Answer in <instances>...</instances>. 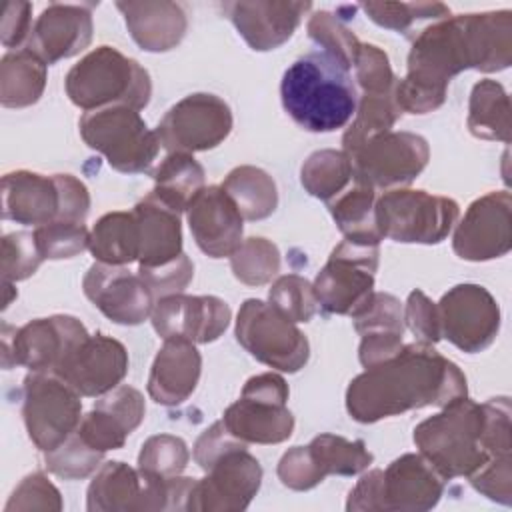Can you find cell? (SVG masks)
I'll return each instance as SVG.
<instances>
[{
  "instance_id": "obj_23",
  "label": "cell",
  "mask_w": 512,
  "mask_h": 512,
  "mask_svg": "<svg viewBox=\"0 0 512 512\" xmlns=\"http://www.w3.org/2000/svg\"><path fill=\"white\" fill-rule=\"evenodd\" d=\"M308 10H312L310 2L252 0L224 4V12L236 26L238 34L252 50L258 52L274 50L290 40Z\"/></svg>"
},
{
  "instance_id": "obj_25",
  "label": "cell",
  "mask_w": 512,
  "mask_h": 512,
  "mask_svg": "<svg viewBox=\"0 0 512 512\" xmlns=\"http://www.w3.org/2000/svg\"><path fill=\"white\" fill-rule=\"evenodd\" d=\"M60 188L56 176L14 170L2 178V218L24 226L58 220Z\"/></svg>"
},
{
  "instance_id": "obj_50",
  "label": "cell",
  "mask_w": 512,
  "mask_h": 512,
  "mask_svg": "<svg viewBox=\"0 0 512 512\" xmlns=\"http://www.w3.org/2000/svg\"><path fill=\"white\" fill-rule=\"evenodd\" d=\"M4 510H62V498L42 472H32L16 486Z\"/></svg>"
},
{
  "instance_id": "obj_59",
  "label": "cell",
  "mask_w": 512,
  "mask_h": 512,
  "mask_svg": "<svg viewBox=\"0 0 512 512\" xmlns=\"http://www.w3.org/2000/svg\"><path fill=\"white\" fill-rule=\"evenodd\" d=\"M382 478L384 472L374 468L360 476L356 486L348 494V512H384L382 508Z\"/></svg>"
},
{
  "instance_id": "obj_48",
  "label": "cell",
  "mask_w": 512,
  "mask_h": 512,
  "mask_svg": "<svg viewBox=\"0 0 512 512\" xmlns=\"http://www.w3.org/2000/svg\"><path fill=\"white\" fill-rule=\"evenodd\" d=\"M362 94H386L394 92L398 78L392 72L390 60L376 44H360L352 64Z\"/></svg>"
},
{
  "instance_id": "obj_38",
  "label": "cell",
  "mask_w": 512,
  "mask_h": 512,
  "mask_svg": "<svg viewBox=\"0 0 512 512\" xmlns=\"http://www.w3.org/2000/svg\"><path fill=\"white\" fill-rule=\"evenodd\" d=\"M308 452L324 478L328 474L356 476L374 460L372 452L362 440H346L344 436L336 434H320L312 438Z\"/></svg>"
},
{
  "instance_id": "obj_3",
  "label": "cell",
  "mask_w": 512,
  "mask_h": 512,
  "mask_svg": "<svg viewBox=\"0 0 512 512\" xmlns=\"http://www.w3.org/2000/svg\"><path fill=\"white\" fill-rule=\"evenodd\" d=\"M470 68L464 16H448L422 28L408 54V72L396 82L394 98L402 112L426 114L446 100L450 80Z\"/></svg>"
},
{
  "instance_id": "obj_18",
  "label": "cell",
  "mask_w": 512,
  "mask_h": 512,
  "mask_svg": "<svg viewBox=\"0 0 512 512\" xmlns=\"http://www.w3.org/2000/svg\"><path fill=\"white\" fill-rule=\"evenodd\" d=\"M82 288L86 298L106 318L124 326L144 322L156 304L140 274L130 272L126 266L94 262L82 280Z\"/></svg>"
},
{
  "instance_id": "obj_42",
  "label": "cell",
  "mask_w": 512,
  "mask_h": 512,
  "mask_svg": "<svg viewBox=\"0 0 512 512\" xmlns=\"http://www.w3.org/2000/svg\"><path fill=\"white\" fill-rule=\"evenodd\" d=\"M102 456V452L90 448L74 430L58 448L44 452V464L48 472L64 480H78L90 476L100 466Z\"/></svg>"
},
{
  "instance_id": "obj_35",
  "label": "cell",
  "mask_w": 512,
  "mask_h": 512,
  "mask_svg": "<svg viewBox=\"0 0 512 512\" xmlns=\"http://www.w3.org/2000/svg\"><path fill=\"white\" fill-rule=\"evenodd\" d=\"M224 192L234 200L244 220H264L278 206V190L274 178L256 166H238L228 172L222 182Z\"/></svg>"
},
{
  "instance_id": "obj_53",
  "label": "cell",
  "mask_w": 512,
  "mask_h": 512,
  "mask_svg": "<svg viewBox=\"0 0 512 512\" xmlns=\"http://www.w3.org/2000/svg\"><path fill=\"white\" fill-rule=\"evenodd\" d=\"M404 326H408L418 342L424 344H436L442 338L438 308L422 290H412L408 294L404 306Z\"/></svg>"
},
{
  "instance_id": "obj_55",
  "label": "cell",
  "mask_w": 512,
  "mask_h": 512,
  "mask_svg": "<svg viewBox=\"0 0 512 512\" xmlns=\"http://www.w3.org/2000/svg\"><path fill=\"white\" fill-rule=\"evenodd\" d=\"M276 472L280 482L292 490H310L324 480L308 452V446H294L284 452Z\"/></svg>"
},
{
  "instance_id": "obj_40",
  "label": "cell",
  "mask_w": 512,
  "mask_h": 512,
  "mask_svg": "<svg viewBox=\"0 0 512 512\" xmlns=\"http://www.w3.org/2000/svg\"><path fill=\"white\" fill-rule=\"evenodd\" d=\"M230 266L236 280L242 284L262 286L280 272V250L274 242L252 236L242 240V244L230 256Z\"/></svg>"
},
{
  "instance_id": "obj_10",
  "label": "cell",
  "mask_w": 512,
  "mask_h": 512,
  "mask_svg": "<svg viewBox=\"0 0 512 512\" xmlns=\"http://www.w3.org/2000/svg\"><path fill=\"white\" fill-rule=\"evenodd\" d=\"M380 244L342 240L314 278L318 306L330 314L352 316L374 292Z\"/></svg>"
},
{
  "instance_id": "obj_11",
  "label": "cell",
  "mask_w": 512,
  "mask_h": 512,
  "mask_svg": "<svg viewBox=\"0 0 512 512\" xmlns=\"http://www.w3.org/2000/svg\"><path fill=\"white\" fill-rule=\"evenodd\" d=\"M22 418L34 446L50 452L78 428L80 394L56 372H32L24 378Z\"/></svg>"
},
{
  "instance_id": "obj_34",
  "label": "cell",
  "mask_w": 512,
  "mask_h": 512,
  "mask_svg": "<svg viewBox=\"0 0 512 512\" xmlns=\"http://www.w3.org/2000/svg\"><path fill=\"white\" fill-rule=\"evenodd\" d=\"M150 176L152 192L178 214L186 212L192 198L204 188V168L186 152H168Z\"/></svg>"
},
{
  "instance_id": "obj_20",
  "label": "cell",
  "mask_w": 512,
  "mask_h": 512,
  "mask_svg": "<svg viewBox=\"0 0 512 512\" xmlns=\"http://www.w3.org/2000/svg\"><path fill=\"white\" fill-rule=\"evenodd\" d=\"M128 372V352L106 334H88L56 370L80 396L98 398L116 388Z\"/></svg>"
},
{
  "instance_id": "obj_49",
  "label": "cell",
  "mask_w": 512,
  "mask_h": 512,
  "mask_svg": "<svg viewBox=\"0 0 512 512\" xmlns=\"http://www.w3.org/2000/svg\"><path fill=\"white\" fill-rule=\"evenodd\" d=\"M76 434L96 452L106 454L108 450H118L128 438V430L110 412L94 406L86 416H82Z\"/></svg>"
},
{
  "instance_id": "obj_21",
  "label": "cell",
  "mask_w": 512,
  "mask_h": 512,
  "mask_svg": "<svg viewBox=\"0 0 512 512\" xmlns=\"http://www.w3.org/2000/svg\"><path fill=\"white\" fill-rule=\"evenodd\" d=\"M196 246L210 258H230L242 244L244 218L222 186H204L186 208Z\"/></svg>"
},
{
  "instance_id": "obj_51",
  "label": "cell",
  "mask_w": 512,
  "mask_h": 512,
  "mask_svg": "<svg viewBox=\"0 0 512 512\" xmlns=\"http://www.w3.org/2000/svg\"><path fill=\"white\" fill-rule=\"evenodd\" d=\"M140 278L146 282L150 292L154 294L156 300L172 294H182L186 286L190 284L194 276V264L192 260L182 252L176 260L154 266V268H140L138 266Z\"/></svg>"
},
{
  "instance_id": "obj_22",
  "label": "cell",
  "mask_w": 512,
  "mask_h": 512,
  "mask_svg": "<svg viewBox=\"0 0 512 512\" xmlns=\"http://www.w3.org/2000/svg\"><path fill=\"white\" fill-rule=\"evenodd\" d=\"M92 40V4H50L36 18L30 40L32 50L48 66L72 58Z\"/></svg>"
},
{
  "instance_id": "obj_1",
  "label": "cell",
  "mask_w": 512,
  "mask_h": 512,
  "mask_svg": "<svg viewBox=\"0 0 512 512\" xmlns=\"http://www.w3.org/2000/svg\"><path fill=\"white\" fill-rule=\"evenodd\" d=\"M466 394V376L452 360L432 344L412 342L348 384L346 410L356 422L372 424L414 408H442Z\"/></svg>"
},
{
  "instance_id": "obj_54",
  "label": "cell",
  "mask_w": 512,
  "mask_h": 512,
  "mask_svg": "<svg viewBox=\"0 0 512 512\" xmlns=\"http://www.w3.org/2000/svg\"><path fill=\"white\" fill-rule=\"evenodd\" d=\"M94 406L116 416L130 434L140 426V422L144 420V412H146L144 396L140 394V390H136L128 384H118L110 392L98 396Z\"/></svg>"
},
{
  "instance_id": "obj_27",
  "label": "cell",
  "mask_w": 512,
  "mask_h": 512,
  "mask_svg": "<svg viewBox=\"0 0 512 512\" xmlns=\"http://www.w3.org/2000/svg\"><path fill=\"white\" fill-rule=\"evenodd\" d=\"M134 42L146 52H168L176 48L188 28L186 12L168 0L116 2Z\"/></svg>"
},
{
  "instance_id": "obj_45",
  "label": "cell",
  "mask_w": 512,
  "mask_h": 512,
  "mask_svg": "<svg viewBox=\"0 0 512 512\" xmlns=\"http://www.w3.org/2000/svg\"><path fill=\"white\" fill-rule=\"evenodd\" d=\"M306 28H308L310 40L320 50H326V52L338 56L340 60L348 62L352 68L362 42L352 34V30H348L344 26V22L336 14H332L328 10L314 12L310 16Z\"/></svg>"
},
{
  "instance_id": "obj_57",
  "label": "cell",
  "mask_w": 512,
  "mask_h": 512,
  "mask_svg": "<svg viewBox=\"0 0 512 512\" xmlns=\"http://www.w3.org/2000/svg\"><path fill=\"white\" fill-rule=\"evenodd\" d=\"M238 446H248V444H244L242 440L232 436L228 432V428L224 426V422L218 420L198 436L194 450H192V458L206 472L214 460H218L224 452L238 448Z\"/></svg>"
},
{
  "instance_id": "obj_15",
  "label": "cell",
  "mask_w": 512,
  "mask_h": 512,
  "mask_svg": "<svg viewBox=\"0 0 512 512\" xmlns=\"http://www.w3.org/2000/svg\"><path fill=\"white\" fill-rule=\"evenodd\" d=\"M440 334L468 354L486 350L500 330V308L494 296L480 284H458L440 302Z\"/></svg>"
},
{
  "instance_id": "obj_17",
  "label": "cell",
  "mask_w": 512,
  "mask_h": 512,
  "mask_svg": "<svg viewBox=\"0 0 512 512\" xmlns=\"http://www.w3.org/2000/svg\"><path fill=\"white\" fill-rule=\"evenodd\" d=\"M452 248L458 258L484 262L512 248V196L508 190L476 198L454 226Z\"/></svg>"
},
{
  "instance_id": "obj_44",
  "label": "cell",
  "mask_w": 512,
  "mask_h": 512,
  "mask_svg": "<svg viewBox=\"0 0 512 512\" xmlns=\"http://www.w3.org/2000/svg\"><path fill=\"white\" fill-rule=\"evenodd\" d=\"M32 232L44 260H62L78 256L90 244V230L78 222L54 220L36 226Z\"/></svg>"
},
{
  "instance_id": "obj_60",
  "label": "cell",
  "mask_w": 512,
  "mask_h": 512,
  "mask_svg": "<svg viewBox=\"0 0 512 512\" xmlns=\"http://www.w3.org/2000/svg\"><path fill=\"white\" fill-rule=\"evenodd\" d=\"M402 346H404L402 334H394V332L364 334L362 342H360V350H358L360 364L364 368L380 364V362L392 358L394 354H398Z\"/></svg>"
},
{
  "instance_id": "obj_5",
  "label": "cell",
  "mask_w": 512,
  "mask_h": 512,
  "mask_svg": "<svg viewBox=\"0 0 512 512\" xmlns=\"http://www.w3.org/2000/svg\"><path fill=\"white\" fill-rule=\"evenodd\" d=\"M484 410L468 396L456 398L414 428V444L448 478L472 476L488 462L482 444Z\"/></svg>"
},
{
  "instance_id": "obj_33",
  "label": "cell",
  "mask_w": 512,
  "mask_h": 512,
  "mask_svg": "<svg viewBox=\"0 0 512 512\" xmlns=\"http://www.w3.org/2000/svg\"><path fill=\"white\" fill-rule=\"evenodd\" d=\"M466 126L476 138L510 142V98L500 82L484 78L474 84Z\"/></svg>"
},
{
  "instance_id": "obj_6",
  "label": "cell",
  "mask_w": 512,
  "mask_h": 512,
  "mask_svg": "<svg viewBox=\"0 0 512 512\" xmlns=\"http://www.w3.org/2000/svg\"><path fill=\"white\" fill-rule=\"evenodd\" d=\"M78 128L82 140L122 174L146 172L160 150L156 132L146 126L138 110L128 106L84 112Z\"/></svg>"
},
{
  "instance_id": "obj_58",
  "label": "cell",
  "mask_w": 512,
  "mask_h": 512,
  "mask_svg": "<svg viewBox=\"0 0 512 512\" xmlns=\"http://www.w3.org/2000/svg\"><path fill=\"white\" fill-rule=\"evenodd\" d=\"M60 188V214L58 220L84 224L90 212V192L82 180L72 174H54Z\"/></svg>"
},
{
  "instance_id": "obj_16",
  "label": "cell",
  "mask_w": 512,
  "mask_h": 512,
  "mask_svg": "<svg viewBox=\"0 0 512 512\" xmlns=\"http://www.w3.org/2000/svg\"><path fill=\"white\" fill-rule=\"evenodd\" d=\"M246 448H232L212 462L206 478L194 482L186 510L236 512L248 508L260 488L262 466Z\"/></svg>"
},
{
  "instance_id": "obj_30",
  "label": "cell",
  "mask_w": 512,
  "mask_h": 512,
  "mask_svg": "<svg viewBox=\"0 0 512 512\" xmlns=\"http://www.w3.org/2000/svg\"><path fill=\"white\" fill-rule=\"evenodd\" d=\"M376 190L354 176V180L326 202L330 216L346 240L380 244L382 234L376 224Z\"/></svg>"
},
{
  "instance_id": "obj_46",
  "label": "cell",
  "mask_w": 512,
  "mask_h": 512,
  "mask_svg": "<svg viewBox=\"0 0 512 512\" xmlns=\"http://www.w3.org/2000/svg\"><path fill=\"white\" fill-rule=\"evenodd\" d=\"M352 320L360 336L378 332L404 334V308L396 296L386 292H372L366 304L352 314Z\"/></svg>"
},
{
  "instance_id": "obj_7",
  "label": "cell",
  "mask_w": 512,
  "mask_h": 512,
  "mask_svg": "<svg viewBox=\"0 0 512 512\" xmlns=\"http://www.w3.org/2000/svg\"><path fill=\"white\" fill-rule=\"evenodd\" d=\"M460 216V206L426 190L396 188L376 198V224L382 238L402 244H438Z\"/></svg>"
},
{
  "instance_id": "obj_32",
  "label": "cell",
  "mask_w": 512,
  "mask_h": 512,
  "mask_svg": "<svg viewBox=\"0 0 512 512\" xmlns=\"http://www.w3.org/2000/svg\"><path fill=\"white\" fill-rule=\"evenodd\" d=\"M88 250L102 264L126 266L138 260L140 236L134 212L116 210L104 214L90 230Z\"/></svg>"
},
{
  "instance_id": "obj_52",
  "label": "cell",
  "mask_w": 512,
  "mask_h": 512,
  "mask_svg": "<svg viewBox=\"0 0 512 512\" xmlns=\"http://www.w3.org/2000/svg\"><path fill=\"white\" fill-rule=\"evenodd\" d=\"M468 480L492 502L504 506L512 504V456L490 458L472 476H468Z\"/></svg>"
},
{
  "instance_id": "obj_39",
  "label": "cell",
  "mask_w": 512,
  "mask_h": 512,
  "mask_svg": "<svg viewBox=\"0 0 512 512\" xmlns=\"http://www.w3.org/2000/svg\"><path fill=\"white\" fill-rule=\"evenodd\" d=\"M368 18L398 34H408L418 22H438L450 16L442 2H366L360 6Z\"/></svg>"
},
{
  "instance_id": "obj_4",
  "label": "cell",
  "mask_w": 512,
  "mask_h": 512,
  "mask_svg": "<svg viewBox=\"0 0 512 512\" xmlns=\"http://www.w3.org/2000/svg\"><path fill=\"white\" fill-rule=\"evenodd\" d=\"M64 90L70 102L84 112L108 106L142 110L150 102L152 82L148 70L134 58L104 44L68 70Z\"/></svg>"
},
{
  "instance_id": "obj_56",
  "label": "cell",
  "mask_w": 512,
  "mask_h": 512,
  "mask_svg": "<svg viewBox=\"0 0 512 512\" xmlns=\"http://www.w3.org/2000/svg\"><path fill=\"white\" fill-rule=\"evenodd\" d=\"M32 4L30 2H4L0 18L2 44L10 50H20L28 44L32 34Z\"/></svg>"
},
{
  "instance_id": "obj_13",
  "label": "cell",
  "mask_w": 512,
  "mask_h": 512,
  "mask_svg": "<svg viewBox=\"0 0 512 512\" xmlns=\"http://www.w3.org/2000/svg\"><path fill=\"white\" fill-rule=\"evenodd\" d=\"M354 176L374 190L406 188L430 160L426 138L414 132H384L348 154Z\"/></svg>"
},
{
  "instance_id": "obj_19",
  "label": "cell",
  "mask_w": 512,
  "mask_h": 512,
  "mask_svg": "<svg viewBox=\"0 0 512 512\" xmlns=\"http://www.w3.org/2000/svg\"><path fill=\"white\" fill-rule=\"evenodd\" d=\"M232 318L230 306L218 296L172 294L156 300L150 314L152 326L162 340L186 338L208 344L218 340Z\"/></svg>"
},
{
  "instance_id": "obj_24",
  "label": "cell",
  "mask_w": 512,
  "mask_h": 512,
  "mask_svg": "<svg viewBox=\"0 0 512 512\" xmlns=\"http://www.w3.org/2000/svg\"><path fill=\"white\" fill-rule=\"evenodd\" d=\"M382 472L384 512H424L434 508L444 492L446 478L420 452L396 458Z\"/></svg>"
},
{
  "instance_id": "obj_41",
  "label": "cell",
  "mask_w": 512,
  "mask_h": 512,
  "mask_svg": "<svg viewBox=\"0 0 512 512\" xmlns=\"http://www.w3.org/2000/svg\"><path fill=\"white\" fill-rule=\"evenodd\" d=\"M188 460L190 452L182 438L172 434H156L142 444L138 454V470L158 478H174L182 474Z\"/></svg>"
},
{
  "instance_id": "obj_36",
  "label": "cell",
  "mask_w": 512,
  "mask_h": 512,
  "mask_svg": "<svg viewBox=\"0 0 512 512\" xmlns=\"http://www.w3.org/2000/svg\"><path fill=\"white\" fill-rule=\"evenodd\" d=\"M352 180V160L344 150H316L300 168V182L304 190L324 202L340 194Z\"/></svg>"
},
{
  "instance_id": "obj_37",
  "label": "cell",
  "mask_w": 512,
  "mask_h": 512,
  "mask_svg": "<svg viewBox=\"0 0 512 512\" xmlns=\"http://www.w3.org/2000/svg\"><path fill=\"white\" fill-rule=\"evenodd\" d=\"M400 116H402V110L396 104L394 92L362 94L358 98L352 124L346 128L342 136V150L346 154H352L370 138L388 132Z\"/></svg>"
},
{
  "instance_id": "obj_12",
  "label": "cell",
  "mask_w": 512,
  "mask_h": 512,
  "mask_svg": "<svg viewBox=\"0 0 512 512\" xmlns=\"http://www.w3.org/2000/svg\"><path fill=\"white\" fill-rule=\"evenodd\" d=\"M88 336L84 324L66 314L36 318L20 328L2 324V366L32 372H56L68 354Z\"/></svg>"
},
{
  "instance_id": "obj_47",
  "label": "cell",
  "mask_w": 512,
  "mask_h": 512,
  "mask_svg": "<svg viewBox=\"0 0 512 512\" xmlns=\"http://www.w3.org/2000/svg\"><path fill=\"white\" fill-rule=\"evenodd\" d=\"M34 232H12L2 238V280L18 282L32 276L42 264Z\"/></svg>"
},
{
  "instance_id": "obj_8",
  "label": "cell",
  "mask_w": 512,
  "mask_h": 512,
  "mask_svg": "<svg viewBox=\"0 0 512 512\" xmlns=\"http://www.w3.org/2000/svg\"><path fill=\"white\" fill-rule=\"evenodd\" d=\"M288 394V384L280 374L252 376L240 398L226 408L222 422L244 444H280L294 430V416L286 408Z\"/></svg>"
},
{
  "instance_id": "obj_26",
  "label": "cell",
  "mask_w": 512,
  "mask_h": 512,
  "mask_svg": "<svg viewBox=\"0 0 512 512\" xmlns=\"http://www.w3.org/2000/svg\"><path fill=\"white\" fill-rule=\"evenodd\" d=\"M200 368L202 356L194 342L186 338L164 340L150 368L148 396L162 406L182 404L196 390Z\"/></svg>"
},
{
  "instance_id": "obj_61",
  "label": "cell",
  "mask_w": 512,
  "mask_h": 512,
  "mask_svg": "<svg viewBox=\"0 0 512 512\" xmlns=\"http://www.w3.org/2000/svg\"><path fill=\"white\" fill-rule=\"evenodd\" d=\"M4 290H6V296H4V304H2V310H6V308L10 306V302H12V298H16V296H18L16 288H12V282H4Z\"/></svg>"
},
{
  "instance_id": "obj_28",
  "label": "cell",
  "mask_w": 512,
  "mask_h": 512,
  "mask_svg": "<svg viewBox=\"0 0 512 512\" xmlns=\"http://www.w3.org/2000/svg\"><path fill=\"white\" fill-rule=\"evenodd\" d=\"M140 236V268H154L182 254L180 214L164 204L152 190L132 208Z\"/></svg>"
},
{
  "instance_id": "obj_2",
  "label": "cell",
  "mask_w": 512,
  "mask_h": 512,
  "mask_svg": "<svg viewBox=\"0 0 512 512\" xmlns=\"http://www.w3.org/2000/svg\"><path fill=\"white\" fill-rule=\"evenodd\" d=\"M350 64L326 50H312L282 74L280 100L286 114L308 132H334L356 114L358 90Z\"/></svg>"
},
{
  "instance_id": "obj_29",
  "label": "cell",
  "mask_w": 512,
  "mask_h": 512,
  "mask_svg": "<svg viewBox=\"0 0 512 512\" xmlns=\"http://www.w3.org/2000/svg\"><path fill=\"white\" fill-rule=\"evenodd\" d=\"M470 52V68L500 72L512 62V12L462 14Z\"/></svg>"
},
{
  "instance_id": "obj_9",
  "label": "cell",
  "mask_w": 512,
  "mask_h": 512,
  "mask_svg": "<svg viewBox=\"0 0 512 512\" xmlns=\"http://www.w3.org/2000/svg\"><path fill=\"white\" fill-rule=\"evenodd\" d=\"M238 344L258 362L294 374L310 358L308 338L270 302L248 298L236 318Z\"/></svg>"
},
{
  "instance_id": "obj_14",
  "label": "cell",
  "mask_w": 512,
  "mask_h": 512,
  "mask_svg": "<svg viewBox=\"0 0 512 512\" xmlns=\"http://www.w3.org/2000/svg\"><path fill=\"white\" fill-rule=\"evenodd\" d=\"M230 130V106L216 94L196 92L176 102L154 132L168 152L194 154L216 148L228 138Z\"/></svg>"
},
{
  "instance_id": "obj_43",
  "label": "cell",
  "mask_w": 512,
  "mask_h": 512,
  "mask_svg": "<svg viewBox=\"0 0 512 512\" xmlns=\"http://www.w3.org/2000/svg\"><path fill=\"white\" fill-rule=\"evenodd\" d=\"M268 302L292 322H308L318 308L312 284L298 274H284L268 290Z\"/></svg>"
},
{
  "instance_id": "obj_31",
  "label": "cell",
  "mask_w": 512,
  "mask_h": 512,
  "mask_svg": "<svg viewBox=\"0 0 512 512\" xmlns=\"http://www.w3.org/2000/svg\"><path fill=\"white\" fill-rule=\"evenodd\" d=\"M46 62L32 50H10L0 60V102L6 108H26L40 100L46 86Z\"/></svg>"
}]
</instances>
